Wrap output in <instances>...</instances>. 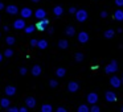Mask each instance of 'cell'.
Returning a JSON list of instances; mask_svg holds the SVG:
<instances>
[{
	"instance_id": "cell-11",
	"label": "cell",
	"mask_w": 123,
	"mask_h": 112,
	"mask_svg": "<svg viewBox=\"0 0 123 112\" xmlns=\"http://www.w3.org/2000/svg\"><path fill=\"white\" fill-rule=\"evenodd\" d=\"M78 88H80V84H78L77 82H70L69 84H68V90H69L70 92H75V91H78Z\"/></svg>"
},
{
	"instance_id": "cell-32",
	"label": "cell",
	"mask_w": 123,
	"mask_h": 112,
	"mask_svg": "<svg viewBox=\"0 0 123 112\" xmlns=\"http://www.w3.org/2000/svg\"><path fill=\"white\" fill-rule=\"evenodd\" d=\"M37 42H38V40H35V38H33V40H31V46H32V48H33V46H37Z\"/></svg>"
},
{
	"instance_id": "cell-45",
	"label": "cell",
	"mask_w": 123,
	"mask_h": 112,
	"mask_svg": "<svg viewBox=\"0 0 123 112\" xmlns=\"http://www.w3.org/2000/svg\"><path fill=\"white\" fill-rule=\"evenodd\" d=\"M122 111H123V107H122Z\"/></svg>"
},
{
	"instance_id": "cell-14",
	"label": "cell",
	"mask_w": 123,
	"mask_h": 112,
	"mask_svg": "<svg viewBox=\"0 0 123 112\" xmlns=\"http://www.w3.org/2000/svg\"><path fill=\"white\" fill-rule=\"evenodd\" d=\"M40 74H41V66L35 65V66L32 67V75H33V77H38Z\"/></svg>"
},
{
	"instance_id": "cell-35",
	"label": "cell",
	"mask_w": 123,
	"mask_h": 112,
	"mask_svg": "<svg viewBox=\"0 0 123 112\" xmlns=\"http://www.w3.org/2000/svg\"><path fill=\"white\" fill-rule=\"evenodd\" d=\"M115 4H117V6H123V0H115Z\"/></svg>"
},
{
	"instance_id": "cell-39",
	"label": "cell",
	"mask_w": 123,
	"mask_h": 112,
	"mask_svg": "<svg viewBox=\"0 0 123 112\" xmlns=\"http://www.w3.org/2000/svg\"><path fill=\"white\" fill-rule=\"evenodd\" d=\"M3 9H6V6H4L1 1H0V11H3Z\"/></svg>"
},
{
	"instance_id": "cell-17",
	"label": "cell",
	"mask_w": 123,
	"mask_h": 112,
	"mask_svg": "<svg viewBox=\"0 0 123 112\" xmlns=\"http://www.w3.org/2000/svg\"><path fill=\"white\" fill-rule=\"evenodd\" d=\"M53 13L56 15V16H61L62 13H64V8H62L61 6H57L53 8Z\"/></svg>"
},
{
	"instance_id": "cell-2",
	"label": "cell",
	"mask_w": 123,
	"mask_h": 112,
	"mask_svg": "<svg viewBox=\"0 0 123 112\" xmlns=\"http://www.w3.org/2000/svg\"><path fill=\"white\" fill-rule=\"evenodd\" d=\"M75 17H77L78 21L83 22L86 19H87V12H86L85 9H78V11L75 12Z\"/></svg>"
},
{
	"instance_id": "cell-28",
	"label": "cell",
	"mask_w": 123,
	"mask_h": 112,
	"mask_svg": "<svg viewBox=\"0 0 123 112\" xmlns=\"http://www.w3.org/2000/svg\"><path fill=\"white\" fill-rule=\"evenodd\" d=\"M75 61H77V62H82L83 61V54H81V53L75 54Z\"/></svg>"
},
{
	"instance_id": "cell-43",
	"label": "cell",
	"mask_w": 123,
	"mask_h": 112,
	"mask_svg": "<svg viewBox=\"0 0 123 112\" xmlns=\"http://www.w3.org/2000/svg\"><path fill=\"white\" fill-rule=\"evenodd\" d=\"M3 57H4V54H1V53H0V62L3 61Z\"/></svg>"
},
{
	"instance_id": "cell-33",
	"label": "cell",
	"mask_w": 123,
	"mask_h": 112,
	"mask_svg": "<svg viewBox=\"0 0 123 112\" xmlns=\"http://www.w3.org/2000/svg\"><path fill=\"white\" fill-rule=\"evenodd\" d=\"M27 73H28V70L25 69V67H21V69H20V74H21V75H25Z\"/></svg>"
},
{
	"instance_id": "cell-23",
	"label": "cell",
	"mask_w": 123,
	"mask_h": 112,
	"mask_svg": "<svg viewBox=\"0 0 123 112\" xmlns=\"http://www.w3.org/2000/svg\"><path fill=\"white\" fill-rule=\"evenodd\" d=\"M65 74H66V70L62 69V67H60V69L56 70V75H57V77H60V78L65 77Z\"/></svg>"
},
{
	"instance_id": "cell-41",
	"label": "cell",
	"mask_w": 123,
	"mask_h": 112,
	"mask_svg": "<svg viewBox=\"0 0 123 112\" xmlns=\"http://www.w3.org/2000/svg\"><path fill=\"white\" fill-rule=\"evenodd\" d=\"M53 32H54V29H53V28H50V29L48 30V33H49V34H53Z\"/></svg>"
},
{
	"instance_id": "cell-37",
	"label": "cell",
	"mask_w": 123,
	"mask_h": 112,
	"mask_svg": "<svg viewBox=\"0 0 123 112\" xmlns=\"http://www.w3.org/2000/svg\"><path fill=\"white\" fill-rule=\"evenodd\" d=\"M69 12H70V13H75V12H77V9H75L74 7H72V8L69 9Z\"/></svg>"
},
{
	"instance_id": "cell-10",
	"label": "cell",
	"mask_w": 123,
	"mask_h": 112,
	"mask_svg": "<svg viewBox=\"0 0 123 112\" xmlns=\"http://www.w3.org/2000/svg\"><path fill=\"white\" fill-rule=\"evenodd\" d=\"M78 41H80L81 44H85L89 41V34L86 32H81L80 34H78Z\"/></svg>"
},
{
	"instance_id": "cell-31",
	"label": "cell",
	"mask_w": 123,
	"mask_h": 112,
	"mask_svg": "<svg viewBox=\"0 0 123 112\" xmlns=\"http://www.w3.org/2000/svg\"><path fill=\"white\" fill-rule=\"evenodd\" d=\"M7 109H8L9 112H17V111H19V107H15V106H9V107H8V108H7Z\"/></svg>"
},
{
	"instance_id": "cell-4",
	"label": "cell",
	"mask_w": 123,
	"mask_h": 112,
	"mask_svg": "<svg viewBox=\"0 0 123 112\" xmlns=\"http://www.w3.org/2000/svg\"><path fill=\"white\" fill-rule=\"evenodd\" d=\"M118 70V63L115 61H111V63L106 66V73L107 74H111V73H115Z\"/></svg>"
},
{
	"instance_id": "cell-5",
	"label": "cell",
	"mask_w": 123,
	"mask_h": 112,
	"mask_svg": "<svg viewBox=\"0 0 123 112\" xmlns=\"http://www.w3.org/2000/svg\"><path fill=\"white\" fill-rule=\"evenodd\" d=\"M20 15H21L23 19H29V17H32V9L25 7V8H23L21 11H20Z\"/></svg>"
},
{
	"instance_id": "cell-29",
	"label": "cell",
	"mask_w": 123,
	"mask_h": 112,
	"mask_svg": "<svg viewBox=\"0 0 123 112\" xmlns=\"http://www.w3.org/2000/svg\"><path fill=\"white\" fill-rule=\"evenodd\" d=\"M78 111H80V112H87L89 111V107L87 106H80V107H78Z\"/></svg>"
},
{
	"instance_id": "cell-20",
	"label": "cell",
	"mask_w": 123,
	"mask_h": 112,
	"mask_svg": "<svg viewBox=\"0 0 123 112\" xmlns=\"http://www.w3.org/2000/svg\"><path fill=\"white\" fill-rule=\"evenodd\" d=\"M37 48H40V49H46V48H48V41H46V40H38Z\"/></svg>"
},
{
	"instance_id": "cell-25",
	"label": "cell",
	"mask_w": 123,
	"mask_h": 112,
	"mask_svg": "<svg viewBox=\"0 0 123 112\" xmlns=\"http://www.w3.org/2000/svg\"><path fill=\"white\" fill-rule=\"evenodd\" d=\"M65 32H66V34H68V36H74V33H75V29H74L73 27H68Z\"/></svg>"
},
{
	"instance_id": "cell-3",
	"label": "cell",
	"mask_w": 123,
	"mask_h": 112,
	"mask_svg": "<svg viewBox=\"0 0 123 112\" xmlns=\"http://www.w3.org/2000/svg\"><path fill=\"white\" fill-rule=\"evenodd\" d=\"M48 25H49V20H46V17H45V19H41L40 21L37 22V25H36V28H37L38 30H45Z\"/></svg>"
},
{
	"instance_id": "cell-22",
	"label": "cell",
	"mask_w": 123,
	"mask_h": 112,
	"mask_svg": "<svg viewBox=\"0 0 123 112\" xmlns=\"http://www.w3.org/2000/svg\"><path fill=\"white\" fill-rule=\"evenodd\" d=\"M41 111H43V112H52V111H53V107H52L50 104H43Z\"/></svg>"
},
{
	"instance_id": "cell-21",
	"label": "cell",
	"mask_w": 123,
	"mask_h": 112,
	"mask_svg": "<svg viewBox=\"0 0 123 112\" xmlns=\"http://www.w3.org/2000/svg\"><path fill=\"white\" fill-rule=\"evenodd\" d=\"M68 46H69V41H66V40H60L58 41V48L60 49H66Z\"/></svg>"
},
{
	"instance_id": "cell-1",
	"label": "cell",
	"mask_w": 123,
	"mask_h": 112,
	"mask_svg": "<svg viewBox=\"0 0 123 112\" xmlns=\"http://www.w3.org/2000/svg\"><path fill=\"white\" fill-rule=\"evenodd\" d=\"M25 27H27V24H25V20L23 19V17L21 19H16L13 21V28L16 30H24Z\"/></svg>"
},
{
	"instance_id": "cell-24",
	"label": "cell",
	"mask_w": 123,
	"mask_h": 112,
	"mask_svg": "<svg viewBox=\"0 0 123 112\" xmlns=\"http://www.w3.org/2000/svg\"><path fill=\"white\" fill-rule=\"evenodd\" d=\"M3 54H4V57H7V58H11V57L13 56V50H12V49H6Z\"/></svg>"
},
{
	"instance_id": "cell-19",
	"label": "cell",
	"mask_w": 123,
	"mask_h": 112,
	"mask_svg": "<svg viewBox=\"0 0 123 112\" xmlns=\"http://www.w3.org/2000/svg\"><path fill=\"white\" fill-rule=\"evenodd\" d=\"M35 29H36V25H27V27L24 28V32L27 33V34H31V33H33L35 32Z\"/></svg>"
},
{
	"instance_id": "cell-40",
	"label": "cell",
	"mask_w": 123,
	"mask_h": 112,
	"mask_svg": "<svg viewBox=\"0 0 123 112\" xmlns=\"http://www.w3.org/2000/svg\"><path fill=\"white\" fill-rule=\"evenodd\" d=\"M3 30H4V32H8V30H9V27H8V25H6V27L3 28Z\"/></svg>"
},
{
	"instance_id": "cell-30",
	"label": "cell",
	"mask_w": 123,
	"mask_h": 112,
	"mask_svg": "<svg viewBox=\"0 0 123 112\" xmlns=\"http://www.w3.org/2000/svg\"><path fill=\"white\" fill-rule=\"evenodd\" d=\"M49 86H50L52 88H54V87H57V86H58V82H57V80H54V79H52L50 82H49Z\"/></svg>"
},
{
	"instance_id": "cell-44",
	"label": "cell",
	"mask_w": 123,
	"mask_h": 112,
	"mask_svg": "<svg viewBox=\"0 0 123 112\" xmlns=\"http://www.w3.org/2000/svg\"><path fill=\"white\" fill-rule=\"evenodd\" d=\"M33 3H38V1H40V0H32Z\"/></svg>"
},
{
	"instance_id": "cell-34",
	"label": "cell",
	"mask_w": 123,
	"mask_h": 112,
	"mask_svg": "<svg viewBox=\"0 0 123 112\" xmlns=\"http://www.w3.org/2000/svg\"><path fill=\"white\" fill-rule=\"evenodd\" d=\"M28 111V107L25 106V107H20L19 108V112H27Z\"/></svg>"
},
{
	"instance_id": "cell-26",
	"label": "cell",
	"mask_w": 123,
	"mask_h": 112,
	"mask_svg": "<svg viewBox=\"0 0 123 112\" xmlns=\"http://www.w3.org/2000/svg\"><path fill=\"white\" fill-rule=\"evenodd\" d=\"M105 37H106V38H112V37H114V30H112V29L106 30V32H105Z\"/></svg>"
},
{
	"instance_id": "cell-38",
	"label": "cell",
	"mask_w": 123,
	"mask_h": 112,
	"mask_svg": "<svg viewBox=\"0 0 123 112\" xmlns=\"http://www.w3.org/2000/svg\"><path fill=\"white\" fill-rule=\"evenodd\" d=\"M57 111H58V112H65L66 109H65L64 107H58V108H57Z\"/></svg>"
},
{
	"instance_id": "cell-36",
	"label": "cell",
	"mask_w": 123,
	"mask_h": 112,
	"mask_svg": "<svg viewBox=\"0 0 123 112\" xmlns=\"http://www.w3.org/2000/svg\"><path fill=\"white\" fill-rule=\"evenodd\" d=\"M91 111H93V112H98V111H99V107H97V106H94V107H93V108H91Z\"/></svg>"
},
{
	"instance_id": "cell-8",
	"label": "cell",
	"mask_w": 123,
	"mask_h": 112,
	"mask_svg": "<svg viewBox=\"0 0 123 112\" xmlns=\"http://www.w3.org/2000/svg\"><path fill=\"white\" fill-rule=\"evenodd\" d=\"M35 16H36V19H37V20L45 19V17H46V11H45V9H43V8H38V9H36Z\"/></svg>"
},
{
	"instance_id": "cell-18",
	"label": "cell",
	"mask_w": 123,
	"mask_h": 112,
	"mask_svg": "<svg viewBox=\"0 0 123 112\" xmlns=\"http://www.w3.org/2000/svg\"><path fill=\"white\" fill-rule=\"evenodd\" d=\"M110 83H111V86H114V87H119L120 86V79L119 78H117V77H112L111 78V80H110Z\"/></svg>"
},
{
	"instance_id": "cell-13",
	"label": "cell",
	"mask_w": 123,
	"mask_h": 112,
	"mask_svg": "<svg viewBox=\"0 0 123 112\" xmlns=\"http://www.w3.org/2000/svg\"><path fill=\"white\" fill-rule=\"evenodd\" d=\"M11 106V100H9L8 98H3L1 99V100H0V107H1V108H8V107Z\"/></svg>"
},
{
	"instance_id": "cell-42",
	"label": "cell",
	"mask_w": 123,
	"mask_h": 112,
	"mask_svg": "<svg viewBox=\"0 0 123 112\" xmlns=\"http://www.w3.org/2000/svg\"><path fill=\"white\" fill-rule=\"evenodd\" d=\"M101 16H102V17H106V16H107V12H105V11H103V12L101 13Z\"/></svg>"
},
{
	"instance_id": "cell-12",
	"label": "cell",
	"mask_w": 123,
	"mask_h": 112,
	"mask_svg": "<svg viewBox=\"0 0 123 112\" xmlns=\"http://www.w3.org/2000/svg\"><path fill=\"white\" fill-rule=\"evenodd\" d=\"M97 100H98V95H97L95 92H91V94H89V95H87V101L90 104H95Z\"/></svg>"
},
{
	"instance_id": "cell-7",
	"label": "cell",
	"mask_w": 123,
	"mask_h": 112,
	"mask_svg": "<svg viewBox=\"0 0 123 112\" xmlns=\"http://www.w3.org/2000/svg\"><path fill=\"white\" fill-rule=\"evenodd\" d=\"M25 106H27L28 108H35L36 107V99L33 98V96H28V98H25Z\"/></svg>"
},
{
	"instance_id": "cell-9",
	"label": "cell",
	"mask_w": 123,
	"mask_h": 112,
	"mask_svg": "<svg viewBox=\"0 0 123 112\" xmlns=\"http://www.w3.org/2000/svg\"><path fill=\"white\" fill-rule=\"evenodd\" d=\"M4 94H6L7 96H13L15 94H16V87H15V86H7V87L4 88Z\"/></svg>"
},
{
	"instance_id": "cell-27",
	"label": "cell",
	"mask_w": 123,
	"mask_h": 112,
	"mask_svg": "<svg viewBox=\"0 0 123 112\" xmlns=\"http://www.w3.org/2000/svg\"><path fill=\"white\" fill-rule=\"evenodd\" d=\"M6 42L8 44V45H13V44L16 42V40H15V37L9 36V37H7V38H6Z\"/></svg>"
},
{
	"instance_id": "cell-15",
	"label": "cell",
	"mask_w": 123,
	"mask_h": 112,
	"mask_svg": "<svg viewBox=\"0 0 123 112\" xmlns=\"http://www.w3.org/2000/svg\"><path fill=\"white\" fill-rule=\"evenodd\" d=\"M114 17L115 20H118V21H123V11L122 9H117L114 13Z\"/></svg>"
},
{
	"instance_id": "cell-6",
	"label": "cell",
	"mask_w": 123,
	"mask_h": 112,
	"mask_svg": "<svg viewBox=\"0 0 123 112\" xmlns=\"http://www.w3.org/2000/svg\"><path fill=\"white\" fill-rule=\"evenodd\" d=\"M6 11H7V13L8 15H17L19 13V8H17L16 6H13V4H11V6H7L6 7Z\"/></svg>"
},
{
	"instance_id": "cell-16",
	"label": "cell",
	"mask_w": 123,
	"mask_h": 112,
	"mask_svg": "<svg viewBox=\"0 0 123 112\" xmlns=\"http://www.w3.org/2000/svg\"><path fill=\"white\" fill-rule=\"evenodd\" d=\"M106 100H107V101H115V100H117V96H115V94L111 92V91L106 92Z\"/></svg>"
}]
</instances>
